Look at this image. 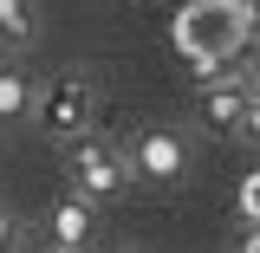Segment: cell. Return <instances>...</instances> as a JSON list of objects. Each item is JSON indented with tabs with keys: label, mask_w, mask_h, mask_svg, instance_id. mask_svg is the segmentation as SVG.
I'll list each match as a JSON object with an SVG mask.
<instances>
[{
	"label": "cell",
	"mask_w": 260,
	"mask_h": 253,
	"mask_svg": "<svg viewBox=\"0 0 260 253\" xmlns=\"http://www.w3.org/2000/svg\"><path fill=\"white\" fill-rule=\"evenodd\" d=\"M130 162H137L143 182H182V169H189V143H182L176 130H143V136L130 143Z\"/></svg>",
	"instance_id": "cell-5"
},
{
	"label": "cell",
	"mask_w": 260,
	"mask_h": 253,
	"mask_svg": "<svg viewBox=\"0 0 260 253\" xmlns=\"http://www.w3.org/2000/svg\"><path fill=\"white\" fill-rule=\"evenodd\" d=\"M0 111H7V117H32V111H39V97H32V85L20 78V71H13V65L0 71Z\"/></svg>",
	"instance_id": "cell-8"
},
{
	"label": "cell",
	"mask_w": 260,
	"mask_h": 253,
	"mask_svg": "<svg viewBox=\"0 0 260 253\" xmlns=\"http://www.w3.org/2000/svg\"><path fill=\"white\" fill-rule=\"evenodd\" d=\"M241 136H247V143H260V97H254V111H247V124H241Z\"/></svg>",
	"instance_id": "cell-9"
},
{
	"label": "cell",
	"mask_w": 260,
	"mask_h": 253,
	"mask_svg": "<svg viewBox=\"0 0 260 253\" xmlns=\"http://www.w3.org/2000/svg\"><path fill=\"white\" fill-rule=\"evenodd\" d=\"M32 124H39V136H52V143H85L91 124H98V85L91 78H52L39 91Z\"/></svg>",
	"instance_id": "cell-2"
},
{
	"label": "cell",
	"mask_w": 260,
	"mask_h": 253,
	"mask_svg": "<svg viewBox=\"0 0 260 253\" xmlns=\"http://www.w3.org/2000/svg\"><path fill=\"white\" fill-rule=\"evenodd\" d=\"M52 240L85 253V240H91V208H85V195H65L59 208H52Z\"/></svg>",
	"instance_id": "cell-6"
},
{
	"label": "cell",
	"mask_w": 260,
	"mask_h": 253,
	"mask_svg": "<svg viewBox=\"0 0 260 253\" xmlns=\"http://www.w3.org/2000/svg\"><path fill=\"white\" fill-rule=\"evenodd\" d=\"M247 32H254V7L247 0H195L176 20V46L195 59V78L208 85L215 78V59H228Z\"/></svg>",
	"instance_id": "cell-1"
},
{
	"label": "cell",
	"mask_w": 260,
	"mask_h": 253,
	"mask_svg": "<svg viewBox=\"0 0 260 253\" xmlns=\"http://www.w3.org/2000/svg\"><path fill=\"white\" fill-rule=\"evenodd\" d=\"M32 32H39V13H32V0H0V39H7V52L32 46Z\"/></svg>",
	"instance_id": "cell-7"
},
{
	"label": "cell",
	"mask_w": 260,
	"mask_h": 253,
	"mask_svg": "<svg viewBox=\"0 0 260 253\" xmlns=\"http://www.w3.org/2000/svg\"><path fill=\"white\" fill-rule=\"evenodd\" d=\"M234 253H260V227H247V234H241V247Z\"/></svg>",
	"instance_id": "cell-10"
},
{
	"label": "cell",
	"mask_w": 260,
	"mask_h": 253,
	"mask_svg": "<svg viewBox=\"0 0 260 253\" xmlns=\"http://www.w3.org/2000/svg\"><path fill=\"white\" fill-rule=\"evenodd\" d=\"M254 97H260V85L254 78H221V85H202V97H195V124L202 130H241L247 124V111H254Z\"/></svg>",
	"instance_id": "cell-4"
},
{
	"label": "cell",
	"mask_w": 260,
	"mask_h": 253,
	"mask_svg": "<svg viewBox=\"0 0 260 253\" xmlns=\"http://www.w3.org/2000/svg\"><path fill=\"white\" fill-rule=\"evenodd\" d=\"M254 85H260V65H254Z\"/></svg>",
	"instance_id": "cell-12"
},
{
	"label": "cell",
	"mask_w": 260,
	"mask_h": 253,
	"mask_svg": "<svg viewBox=\"0 0 260 253\" xmlns=\"http://www.w3.org/2000/svg\"><path fill=\"white\" fill-rule=\"evenodd\" d=\"M52 253H78V247H52Z\"/></svg>",
	"instance_id": "cell-11"
},
{
	"label": "cell",
	"mask_w": 260,
	"mask_h": 253,
	"mask_svg": "<svg viewBox=\"0 0 260 253\" xmlns=\"http://www.w3.org/2000/svg\"><path fill=\"white\" fill-rule=\"evenodd\" d=\"M72 175H78V195H124L130 175H137V162H130L124 143H111V136H85L78 156H72Z\"/></svg>",
	"instance_id": "cell-3"
}]
</instances>
